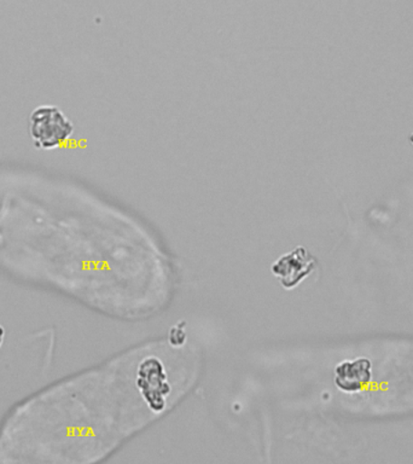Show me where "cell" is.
Segmentation results:
<instances>
[{
	"instance_id": "obj_3",
	"label": "cell",
	"mask_w": 413,
	"mask_h": 464,
	"mask_svg": "<svg viewBox=\"0 0 413 464\" xmlns=\"http://www.w3.org/2000/svg\"><path fill=\"white\" fill-rule=\"evenodd\" d=\"M315 266H317V260L313 256H311L310 252L303 246H299L277 260V263L272 266V272L277 276L284 288L292 289L303 282V279L306 278Z\"/></svg>"
},
{
	"instance_id": "obj_4",
	"label": "cell",
	"mask_w": 413,
	"mask_h": 464,
	"mask_svg": "<svg viewBox=\"0 0 413 464\" xmlns=\"http://www.w3.org/2000/svg\"><path fill=\"white\" fill-rule=\"evenodd\" d=\"M335 375V382L341 390L360 391L371 380V362L369 359L342 362L337 366Z\"/></svg>"
},
{
	"instance_id": "obj_5",
	"label": "cell",
	"mask_w": 413,
	"mask_h": 464,
	"mask_svg": "<svg viewBox=\"0 0 413 464\" xmlns=\"http://www.w3.org/2000/svg\"><path fill=\"white\" fill-rule=\"evenodd\" d=\"M3 339H4V329H3V326L0 325V346H2Z\"/></svg>"
},
{
	"instance_id": "obj_6",
	"label": "cell",
	"mask_w": 413,
	"mask_h": 464,
	"mask_svg": "<svg viewBox=\"0 0 413 464\" xmlns=\"http://www.w3.org/2000/svg\"><path fill=\"white\" fill-rule=\"evenodd\" d=\"M409 141L413 144V133H411V136H409Z\"/></svg>"
},
{
	"instance_id": "obj_1",
	"label": "cell",
	"mask_w": 413,
	"mask_h": 464,
	"mask_svg": "<svg viewBox=\"0 0 413 464\" xmlns=\"http://www.w3.org/2000/svg\"><path fill=\"white\" fill-rule=\"evenodd\" d=\"M109 364L29 395L0 424V463H89L116 442L123 408Z\"/></svg>"
},
{
	"instance_id": "obj_2",
	"label": "cell",
	"mask_w": 413,
	"mask_h": 464,
	"mask_svg": "<svg viewBox=\"0 0 413 464\" xmlns=\"http://www.w3.org/2000/svg\"><path fill=\"white\" fill-rule=\"evenodd\" d=\"M29 133L35 148L53 150L60 148L74 133V126L60 108L40 105L29 118Z\"/></svg>"
}]
</instances>
